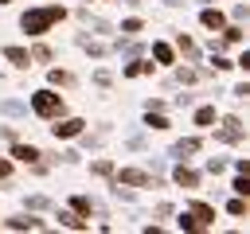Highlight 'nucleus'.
Returning <instances> with one entry per match:
<instances>
[{
  "instance_id": "1",
  "label": "nucleus",
  "mask_w": 250,
  "mask_h": 234,
  "mask_svg": "<svg viewBox=\"0 0 250 234\" xmlns=\"http://www.w3.org/2000/svg\"><path fill=\"white\" fill-rule=\"evenodd\" d=\"M70 20V8L66 4H27L16 20V27L23 31V39H47L59 23Z\"/></svg>"
},
{
  "instance_id": "2",
  "label": "nucleus",
  "mask_w": 250,
  "mask_h": 234,
  "mask_svg": "<svg viewBox=\"0 0 250 234\" xmlns=\"http://www.w3.org/2000/svg\"><path fill=\"white\" fill-rule=\"evenodd\" d=\"M27 109H31V117H35V121H55V117L70 113L66 94H62V90H55V86H39V90H31V94H27Z\"/></svg>"
},
{
  "instance_id": "3",
  "label": "nucleus",
  "mask_w": 250,
  "mask_h": 234,
  "mask_svg": "<svg viewBox=\"0 0 250 234\" xmlns=\"http://www.w3.org/2000/svg\"><path fill=\"white\" fill-rule=\"evenodd\" d=\"M207 133L215 136V144H230V148L246 144V121H242L238 113H219V121H215Z\"/></svg>"
},
{
  "instance_id": "4",
  "label": "nucleus",
  "mask_w": 250,
  "mask_h": 234,
  "mask_svg": "<svg viewBox=\"0 0 250 234\" xmlns=\"http://www.w3.org/2000/svg\"><path fill=\"white\" fill-rule=\"evenodd\" d=\"M168 183L188 195V191H199L203 187V172L191 160H168Z\"/></svg>"
},
{
  "instance_id": "5",
  "label": "nucleus",
  "mask_w": 250,
  "mask_h": 234,
  "mask_svg": "<svg viewBox=\"0 0 250 234\" xmlns=\"http://www.w3.org/2000/svg\"><path fill=\"white\" fill-rule=\"evenodd\" d=\"M172 70V78H168V86H199V82H211L215 78V70L211 66H203V62H176V66H168Z\"/></svg>"
},
{
  "instance_id": "6",
  "label": "nucleus",
  "mask_w": 250,
  "mask_h": 234,
  "mask_svg": "<svg viewBox=\"0 0 250 234\" xmlns=\"http://www.w3.org/2000/svg\"><path fill=\"white\" fill-rule=\"evenodd\" d=\"M0 230H12V234L35 230V234H43V230H51V222H47L43 214H35V211H16V214H8V218L0 222Z\"/></svg>"
},
{
  "instance_id": "7",
  "label": "nucleus",
  "mask_w": 250,
  "mask_h": 234,
  "mask_svg": "<svg viewBox=\"0 0 250 234\" xmlns=\"http://www.w3.org/2000/svg\"><path fill=\"white\" fill-rule=\"evenodd\" d=\"M184 211L199 222V230H215V218H219V207L215 203H207V199H195V191H188V199H184Z\"/></svg>"
},
{
  "instance_id": "8",
  "label": "nucleus",
  "mask_w": 250,
  "mask_h": 234,
  "mask_svg": "<svg viewBox=\"0 0 250 234\" xmlns=\"http://www.w3.org/2000/svg\"><path fill=\"white\" fill-rule=\"evenodd\" d=\"M86 125H90V121H86V117H78V113H62V117L47 121V129H51V136H55V140H74Z\"/></svg>"
},
{
  "instance_id": "9",
  "label": "nucleus",
  "mask_w": 250,
  "mask_h": 234,
  "mask_svg": "<svg viewBox=\"0 0 250 234\" xmlns=\"http://www.w3.org/2000/svg\"><path fill=\"white\" fill-rule=\"evenodd\" d=\"M113 183H125V187L148 191L152 176H148V168H145V164H121V168H113Z\"/></svg>"
},
{
  "instance_id": "10",
  "label": "nucleus",
  "mask_w": 250,
  "mask_h": 234,
  "mask_svg": "<svg viewBox=\"0 0 250 234\" xmlns=\"http://www.w3.org/2000/svg\"><path fill=\"white\" fill-rule=\"evenodd\" d=\"M74 47H78L86 58H98V62H102V58H109V43H105L102 35L86 31V27H82V31H74Z\"/></svg>"
},
{
  "instance_id": "11",
  "label": "nucleus",
  "mask_w": 250,
  "mask_h": 234,
  "mask_svg": "<svg viewBox=\"0 0 250 234\" xmlns=\"http://www.w3.org/2000/svg\"><path fill=\"white\" fill-rule=\"evenodd\" d=\"M199 152H203V133H188L168 144V160H195Z\"/></svg>"
},
{
  "instance_id": "12",
  "label": "nucleus",
  "mask_w": 250,
  "mask_h": 234,
  "mask_svg": "<svg viewBox=\"0 0 250 234\" xmlns=\"http://www.w3.org/2000/svg\"><path fill=\"white\" fill-rule=\"evenodd\" d=\"M156 70H160V66H156L148 55H133V58L121 62V78H125V82H133V78H152Z\"/></svg>"
},
{
  "instance_id": "13",
  "label": "nucleus",
  "mask_w": 250,
  "mask_h": 234,
  "mask_svg": "<svg viewBox=\"0 0 250 234\" xmlns=\"http://www.w3.org/2000/svg\"><path fill=\"white\" fill-rule=\"evenodd\" d=\"M47 214H51V218H55V226H62V230H74V234H86V230H90V218L74 214L66 203H62V207H51Z\"/></svg>"
},
{
  "instance_id": "14",
  "label": "nucleus",
  "mask_w": 250,
  "mask_h": 234,
  "mask_svg": "<svg viewBox=\"0 0 250 234\" xmlns=\"http://www.w3.org/2000/svg\"><path fill=\"white\" fill-rule=\"evenodd\" d=\"M172 47H176V58H184V62H203V47L195 43V35L176 31V35H172Z\"/></svg>"
},
{
  "instance_id": "15",
  "label": "nucleus",
  "mask_w": 250,
  "mask_h": 234,
  "mask_svg": "<svg viewBox=\"0 0 250 234\" xmlns=\"http://www.w3.org/2000/svg\"><path fill=\"white\" fill-rule=\"evenodd\" d=\"M0 58L12 66V70H31L35 62H31V51L23 47V43H0Z\"/></svg>"
},
{
  "instance_id": "16",
  "label": "nucleus",
  "mask_w": 250,
  "mask_h": 234,
  "mask_svg": "<svg viewBox=\"0 0 250 234\" xmlns=\"http://www.w3.org/2000/svg\"><path fill=\"white\" fill-rule=\"evenodd\" d=\"M109 133H113V125H109V121H102L98 129H82L74 140H78V148H82V152H98V148L105 144V136H109Z\"/></svg>"
},
{
  "instance_id": "17",
  "label": "nucleus",
  "mask_w": 250,
  "mask_h": 234,
  "mask_svg": "<svg viewBox=\"0 0 250 234\" xmlns=\"http://www.w3.org/2000/svg\"><path fill=\"white\" fill-rule=\"evenodd\" d=\"M8 156H12V164H23V168H27V164H35V160H43V148L20 136V140H12V144H8Z\"/></svg>"
},
{
  "instance_id": "18",
  "label": "nucleus",
  "mask_w": 250,
  "mask_h": 234,
  "mask_svg": "<svg viewBox=\"0 0 250 234\" xmlns=\"http://www.w3.org/2000/svg\"><path fill=\"white\" fill-rule=\"evenodd\" d=\"M82 78H78V70H70V66H59V62H51L47 66V86H55V90H74Z\"/></svg>"
},
{
  "instance_id": "19",
  "label": "nucleus",
  "mask_w": 250,
  "mask_h": 234,
  "mask_svg": "<svg viewBox=\"0 0 250 234\" xmlns=\"http://www.w3.org/2000/svg\"><path fill=\"white\" fill-rule=\"evenodd\" d=\"M215 121H219L215 101H195V105H191V129H195V133H207Z\"/></svg>"
},
{
  "instance_id": "20",
  "label": "nucleus",
  "mask_w": 250,
  "mask_h": 234,
  "mask_svg": "<svg viewBox=\"0 0 250 234\" xmlns=\"http://www.w3.org/2000/svg\"><path fill=\"white\" fill-rule=\"evenodd\" d=\"M148 58L160 66V70H168V66H176L180 58H176V47H172V39H152V47H148Z\"/></svg>"
},
{
  "instance_id": "21",
  "label": "nucleus",
  "mask_w": 250,
  "mask_h": 234,
  "mask_svg": "<svg viewBox=\"0 0 250 234\" xmlns=\"http://www.w3.org/2000/svg\"><path fill=\"white\" fill-rule=\"evenodd\" d=\"M223 23H227V12H223L219 4H203V8H199V27H203V31L215 35V31H223Z\"/></svg>"
},
{
  "instance_id": "22",
  "label": "nucleus",
  "mask_w": 250,
  "mask_h": 234,
  "mask_svg": "<svg viewBox=\"0 0 250 234\" xmlns=\"http://www.w3.org/2000/svg\"><path fill=\"white\" fill-rule=\"evenodd\" d=\"M0 117H8V121H27L31 117V109H27V98H0Z\"/></svg>"
},
{
  "instance_id": "23",
  "label": "nucleus",
  "mask_w": 250,
  "mask_h": 234,
  "mask_svg": "<svg viewBox=\"0 0 250 234\" xmlns=\"http://www.w3.org/2000/svg\"><path fill=\"white\" fill-rule=\"evenodd\" d=\"M141 129H148V133H168V129H172V117H168V109H145V117H141Z\"/></svg>"
},
{
  "instance_id": "24",
  "label": "nucleus",
  "mask_w": 250,
  "mask_h": 234,
  "mask_svg": "<svg viewBox=\"0 0 250 234\" xmlns=\"http://www.w3.org/2000/svg\"><path fill=\"white\" fill-rule=\"evenodd\" d=\"M66 207H70L74 214H82V218H94L98 199H94V195H86V191H78V195H66Z\"/></svg>"
},
{
  "instance_id": "25",
  "label": "nucleus",
  "mask_w": 250,
  "mask_h": 234,
  "mask_svg": "<svg viewBox=\"0 0 250 234\" xmlns=\"http://www.w3.org/2000/svg\"><path fill=\"white\" fill-rule=\"evenodd\" d=\"M219 39H223V47H242L246 43V23H223V31H215Z\"/></svg>"
},
{
  "instance_id": "26",
  "label": "nucleus",
  "mask_w": 250,
  "mask_h": 234,
  "mask_svg": "<svg viewBox=\"0 0 250 234\" xmlns=\"http://www.w3.org/2000/svg\"><path fill=\"white\" fill-rule=\"evenodd\" d=\"M86 168H90V176H94V179L109 183V179H113V168H117V160H113V156H94Z\"/></svg>"
},
{
  "instance_id": "27",
  "label": "nucleus",
  "mask_w": 250,
  "mask_h": 234,
  "mask_svg": "<svg viewBox=\"0 0 250 234\" xmlns=\"http://www.w3.org/2000/svg\"><path fill=\"white\" fill-rule=\"evenodd\" d=\"M55 207V199L47 195V191H27L23 195V211H35V214H47Z\"/></svg>"
},
{
  "instance_id": "28",
  "label": "nucleus",
  "mask_w": 250,
  "mask_h": 234,
  "mask_svg": "<svg viewBox=\"0 0 250 234\" xmlns=\"http://www.w3.org/2000/svg\"><path fill=\"white\" fill-rule=\"evenodd\" d=\"M203 58H207V66H211L215 74H230V70H234V58H230L227 51H203Z\"/></svg>"
},
{
  "instance_id": "29",
  "label": "nucleus",
  "mask_w": 250,
  "mask_h": 234,
  "mask_svg": "<svg viewBox=\"0 0 250 234\" xmlns=\"http://www.w3.org/2000/svg\"><path fill=\"white\" fill-rule=\"evenodd\" d=\"M27 51H31V62H43V66H51V62H55V47H51L47 39H31V47H27Z\"/></svg>"
},
{
  "instance_id": "30",
  "label": "nucleus",
  "mask_w": 250,
  "mask_h": 234,
  "mask_svg": "<svg viewBox=\"0 0 250 234\" xmlns=\"http://www.w3.org/2000/svg\"><path fill=\"white\" fill-rule=\"evenodd\" d=\"M223 214H227V218H246V214H250V199H246V195H230V199L223 203Z\"/></svg>"
},
{
  "instance_id": "31",
  "label": "nucleus",
  "mask_w": 250,
  "mask_h": 234,
  "mask_svg": "<svg viewBox=\"0 0 250 234\" xmlns=\"http://www.w3.org/2000/svg\"><path fill=\"white\" fill-rule=\"evenodd\" d=\"M82 27H86V31H94V35H102V39H109V35L117 31V27L109 23V20H102V16H94V12L86 16V23H82Z\"/></svg>"
},
{
  "instance_id": "32",
  "label": "nucleus",
  "mask_w": 250,
  "mask_h": 234,
  "mask_svg": "<svg viewBox=\"0 0 250 234\" xmlns=\"http://www.w3.org/2000/svg\"><path fill=\"white\" fill-rule=\"evenodd\" d=\"M90 82H94L98 90H113V82H117V74H113L109 66H98V70L90 74Z\"/></svg>"
},
{
  "instance_id": "33",
  "label": "nucleus",
  "mask_w": 250,
  "mask_h": 234,
  "mask_svg": "<svg viewBox=\"0 0 250 234\" xmlns=\"http://www.w3.org/2000/svg\"><path fill=\"white\" fill-rule=\"evenodd\" d=\"M109 195H113L117 203H137V195H141V191H137V187H125V183H113V179H109Z\"/></svg>"
},
{
  "instance_id": "34",
  "label": "nucleus",
  "mask_w": 250,
  "mask_h": 234,
  "mask_svg": "<svg viewBox=\"0 0 250 234\" xmlns=\"http://www.w3.org/2000/svg\"><path fill=\"white\" fill-rule=\"evenodd\" d=\"M172 214H176V222H172L176 230H184V234H203V230H199V222H195L188 211H172Z\"/></svg>"
},
{
  "instance_id": "35",
  "label": "nucleus",
  "mask_w": 250,
  "mask_h": 234,
  "mask_svg": "<svg viewBox=\"0 0 250 234\" xmlns=\"http://www.w3.org/2000/svg\"><path fill=\"white\" fill-rule=\"evenodd\" d=\"M113 27H117L121 35H141V31H145V20H141V16H125V20L113 23Z\"/></svg>"
},
{
  "instance_id": "36",
  "label": "nucleus",
  "mask_w": 250,
  "mask_h": 234,
  "mask_svg": "<svg viewBox=\"0 0 250 234\" xmlns=\"http://www.w3.org/2000/svg\"><path fill=\"white\" fill-rule=\"evenodd\" d=\"M125 148H129V152H145V148H148V129L129 133V136H125Z\"/></svg>"
},
{
  "instance_id": "37",
  "label": "nucleus",
  "mask_w": 250,
  "mask_h": 234,
  "mask_svg": "<svg viewBox=\"0 0 250 234\" xmlns=\"http://www.w3.org/2000/svg\"><path fill=\"white\" fill-rule=\"evenodd\" d=\"M199 172H203V176H223V172H227V156H207Z\"/></svg>"
},
{
  "instance_id": "38",
  "label": "nucleus",
  "mask_w": 250,
  "mask_h": 234,
  "mask_svg": "<svg viewBox=\"0 0 250 234\" xmlns=\"http://www.w3.org/2000/svg\"><path fill=\"white\" fill-rule=\"evenodd\" d=\"M230 195H246V199H250V172H234V179H230Z\"/></svg>"
},
{
  "instance_id": "39",
  "label": "nucleus",
  "mask_w": 250,
  "mask_h": 234,
  "mask_svg": "<svg viewBox=\"0 0 250 234\" xmlns=\"http://www.w3.org/2000/svg\"><path fill=\"white\" fill-rule=\"evenodd\" d=\"M227 20H230V23H246V20H250V8H246V0H238V4H230V12H227Z\"/></svg>"
},
{
  "instance_id": "40",
  "label": "nucleus",
  "mask_w": 250,
  "mask_h": 234,
  "mask_svg": "<svg viewBox=\"0 0 250 234\" xmlns=\"http://www.w3.org/2000/svg\"><path fill=\"white\" fill-rule=\"evenodd\" d=\"M145 168H148V176H164L168 172V156H148Z\"/></svg>"
},
{
  "instance_id": "41",
  "label": "nucleus",
  "mask_w": 250,
  "mask_h": 234,
  "mask_svg": "<svg viewBox=\"0 0 250 234\" xmlns=\"http://www.w3.org/2000/svg\"><path fill=\"white\" fill-rule=\"evenodd\" d=\"M234 70L250 74V47H246V43H242V47H238V55H234Z\"/></svg>"
},
{
  "instance_id": "42",
  "label": "nucleus",
  "mask_w": 250,
  "mask_h": 234,
  "mask_svg": "<svg viewBox=\"0 0 250 234\" xmlns=\"http://www.w3.org/2000/svg\"><path fill=\"white\" fill-rule=\"evenodd\" d=\"M23 133H20V125H8V121H0V140L4 144H12V140H20Z\"/></svg>"
},
{
  "instance_id": "43",
  "label": "nucleus",
  "mask_w": 250,
  "mask_h": 234,
  "mask_svg": "<svg viewBox=\"0 0 250 234\" xmlns=\"http://www.w3.org/2000/svg\"><path fill=\"white\" fill-rule=\"evenodd\" d=\"M195 101H199V94H191V90H184V86H180V94H176V105H180V109H191Z\"/></svg>"
},
{
  "instance_id": "44",
  "label": "nucleus",
  "mask_w": 250,
  "mask_h": 234,
  "mask_svg": "<svg viewBox=\"0 0 250 234\" xmlns=\"http://www.w3.org/2000/svg\"><path fill=\"white\" fill-rule=\"evenodd\" d=\"M12 176H16V164H12V156L4 152V156H0V183H8Z\"/></svg>"
},
{
  "instance_id": "45",
  "label": "nucleus",
  "mask_w": 250,
  "mask_h": 234,
  "mask_svg": "<svg viewBox=\"0 0 250 234\" xmlns=\"http://www.w3.org/2000/svg\"><path fill=\"white\" fill-rule=\"evenodd\" d=\"M230 98H234V101H246V98H250V82H246V78L234 82V86H230Z\"/></svg>"
},
{
  "instance_id": "46",
  "label": "nucleus",
  "mask_w": 250,
  "mask_h": 234,
  "mask_svg": "<svg viewBox=\"0 0 250 234\" xmlns=\"http://www.w3.org/2000/svg\"><path fill=\"white\" fill-rule=\"evenodd\" d=\"M227 168H234V172H250V156H230Z\"/></svg>"
},
{
  "instance_id": "47",
  "label": "nucleus",
  "mask_w": 250,
  "mask_h": 234,
  "mask_svg": "<svg viewBox=\"0 0 250 234\" xmlns=\"http://www.w3.org/2000/svg\"><path fill=\"white\" fill-rule=\"evenodd\" d=\"M172 211H176V207H172V203H168V199H164V203H156V207H152V214H156V218H172Z\"/></svg>"
},
{
  "instance_id": "48",
  "label": "nucleus",
  "mask_w": 250,
  "mask_h": 234,
  "mask_svg": "<svg viewBox=\"0 0 250 234\" xmlns=\"http://www.w3.org/2000/svg\"><path fill=\"white\" fill-rule=\"evenodd\" d=\"M141 109H168V101H164V98H145Z\"/></svg>"
},
{
  "instance_id": "49",
  "label": "nucleus",
  "mask_w": 250,
  "mask_h": 234,
  "mask_svg": "<svg viewBox=\"0 0 250 234\" xmlns=\"http://www.w3.org/2000/svg\"><path fill=\"white\" fill-rule=\"evenodd\" d=\"M160 4H164V8H184L188 0H160Z\"/></svg>"
},
{
  "instance_id": "50",
  "label": "nucleus",
  "mask_w": 250,
  "mask_h": 234,
  "mask_svg": "<svg viewBox=\"0 0 250 234\" xmlns=\"http://www.w3.org/2000/svg\"><path fill=\"white\" fill-rule=\"evenodd\" d=\"M121 4H125V8H141L145 0H121Z\"/></svg>"
},
{
  "instance_id": "51",
  "label": "nucleus",
  "mask_w": 250,
  "mask_h": 234,
  "mask_svg": "<svg viewBox=\"0 0 250 234\" xmlns=\"http://www.w3.org/2000/svg\"><path fill=\"white\" fill-rule=\"evenodd\" d=\"M12 4H16V0H0V8H12Z\"/></svg>"
},
{
  "instance_id": "52",
  "label": "nucleus",
  "mask_w": 250,
  "mask_h": 234,
  "mask_svg": "<svg viewBox=\"0 0 250 234\" xmlns=\"http://www.w3.org/2000/svg\"><path fill=\"white\" fill-rule=\"evenodd\" d=\"M195 4H199V8H203V4H215V0H195Z\"/></svg>"
},
{
  "instance_id": "53",
  "label": "nucleus",
  "mask_w": 250,
  "mask_h": 234,
  "mask_svg": "<svg viewBox=\"0 0 250 234\" xmlns=\"http://www.w3.org/2000/svg\"><path fill=\"white\" fill-rule=\"evenodd\" d=\"M82 4H94V0H82Z\"/></svg>"
},
{
  "instance_id": "54",
  "label": "nucleus",
  "mask_w": 250,
  "mask_h": 234,
  "mask_svg": "<svg viewBox=\"0 0 250 234\" xmlns=\"http://www.w3.org/2000/svg\"><path fill=\"white\" fill-rule=\"evenodd\" d=\"M105 4H109V0H105Z\"/></svg>"
}]
</instances>
